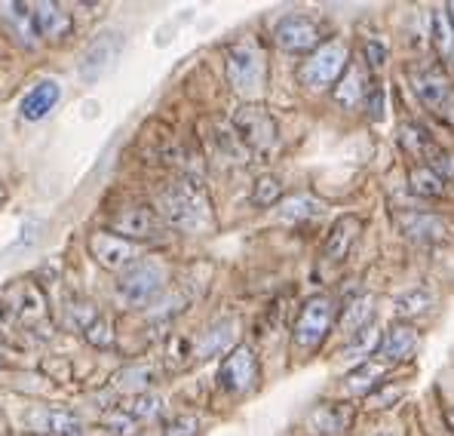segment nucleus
<instances>
[{"mask_svg": "<svg viewBox=\"0 0 454 436\" xmlns=\"http://www.w3.org/2000/svg\"><path fill=\"white\" fill-rule=\"evenodd\" d=\"M31 19H35V31L43 40H62L71 35L74 22L59 4H31Z\"/></svg>", "mask_w": 454, "mask_h": 436, "instance_id": "nucleus-20", "label": "nucleus"}, {"mask_svg": "<svg viewBox=\"0 0 454 436\" xmlns=\"http://www.w3.org/2000/svg\"><path fill=\"white\" fill-rule=\"evenodd\" d=\"M365 65H369L372 71L384 68L387 65V46L378 44V40H365Z\"/></svg>", "mask_w": 454, "mask_h": 436, "instance_id": "nucleus-43", "label": "nucleus"}, {"mask_svg": "<svg viewBox=\"0 0 454 436\" xmlns=\"http://www.w3.org/2000/svg\"><path fill=\"white\" fill-rule=\"evenodd\" d=\"M409 185H411V194H418V197L424 200H439L445 197V182L436 176V172L430 170V166H411L409 172Z\"/></svg>", "mask_w": 454, "mask_h": 436, "instance_id": "nucleus-30", "label": "nucleus"}, {"mask_svg": "<svg viewBox=\"0 0 454 436\" xmlns=\"http://www.w3.org/2000/svg\"><path fill=\"white\" fill-rule=\"evenodd\" d=\"M403 397V387H390V384H380L378 391L369 393V406L372 408H387L390 402H396Z\"/></svg>", "mask_w": 454, "mask_h": 436, "instance_id": "nucleus-42", "label": "nucleus"}, {"mask_svg": "<svg viewBox=\"0 0 454 436\" xmlns=\"http://www.w3.org/2000/svg\"><path fill=\"white\" fill-rule=\"evenodd\" d=\"M420 347V335L418 329L411 323H405V320H396L390 329L384 332V338L378 341V351L375 357L380 363H403V360L415 357V351Z\"/></svg>", "mask_w": 454, "mask_h": 436, "instance_id": "nucleus-14", "label": "nucleus"}, {"mask_svg": "<svg viewBox=\"0 0 454 436\" xmlns=\"http://www.w3.org/2000/svg\"><path fill=\"white\" fill-rule=\"evenodd\" d=\"M40 237H43V221H40V218H28V221H25V225H22V231H19L16 243L6 246L4 258H12V255H16V252H28V250H35V246L40 243Z\"/></svg>", "mask_w": 454, "mask_h": 436, "instance_id": "nucleus-34", "label": "nucleus"}, {"mask_svg": "<svg viewBox=\"0 0 454 436\" xmlns=\"http://www.w3.org/2000/svg\"><path fill=\"white\" fill-rule=\"evenodd\" d=\"M105 431H111L114 436H136L138 433V421L132 418L129 412H123V408H114L102 418Z\"/></svg>", "mask_w": 454, "mask_h": 436, "instance_id": "nucleus-37", "label": "nucleus"}, {"mask_svg": "<svg viewBox=\"0 0 454 436\" xmlns=\"http://www.w3.org/2000/svg\"><path fill=\"white\" fill-rule=\"evenodd\" d=\"M6 436H35V433H28V431H16V433H6Z\"/></svg>", "mask_w": 454, "mask_h": 436, "instance_id": "nucleus-47", "label": "nucleus"}, {"mask_svg": "<svg viewBox=\"0 0 454 436\" xmlns=\"http://www.w3.org/2000/svg\"><path fill=\"white\" fill-rule=\"evenodd\" d=\"M350 65V50L340 40H329V44H319L317 50L301 62L298 68V83L304 90H329L340 80V74Z\"/></svg>", "mask_w": 454, "mask_h": 436, "instance_id": "nucleus-5", "label": "nucleus"}, {"mask_svg": "<svg viewBox=\"0 0 454 436\" xmlns=\"http://www.w3.org/2000/svg\"><path fill=\"white\" fill-rule=\"evenodd\" d=\"M153 384H157V369L148 366V363L126 366V369H120V372L114 375V387H117V391H123V393H132V397H138V393H148Z\"/></svg>", "mask_w": 454, "mask_h": 436, "instance_id": "nucleus-27", "label": "nucleus"}, {"mask_svg": "<svg viewBox=\"0 0 454 436\" xmlns=\"http://www.w3.org/2000/svg\"><path fill=\"white\" fill-rule=\"evenodd\" d=\"M4 301L12 311V317H19L28 326H35L46 317V295L40 292V286H35L31 280H19V283L4 295Z\"/></svg>", "mask_w": 454, "mask_h": 436, "instance_id": "nucleus-16", "label": "nucleus"}, {"mask_svg": "<svg viewBox=\"0 0 454 436\" xmlns=\"http://www.w3.org/2000/svg\"><path fill=\"white\" fill-rule=\"evenodd\" d=\"M126 412H129L138 424H142V421H153L163 412V400H160L157 393H138V397H132V402L126 406Z\"/></svg>", "mask_w": 454, "mask_h": 436, "instance_id": "nucleus-35", "label": "nucleus"}, {"mask_svg": "<svg viewBox=\"0 0 454 436\" xmlns=\"http://www.w3.org/2000/svg\"><path fill=\"white\" fill-rule=\"evenodd\" d=\"M273 44L283 52H292V56H310V52L323 44V28H319L317 19L292 12V16H283L277 22V28H273Z\"/></svg>", "mask_w": 454, "mask_h": 436, "instance_id": "nucleus-10", "label": "nucleus"}, {"mask_svg": "<svg viewBox=\"0 0 454 436\" xmlns=\"http://www.w3.org/2000/svg\"><path fill=\"white\" fill-rule=\"evenodd\" d=\"M224 71H227V83L239 92V96H255L264 90L267 80V62L262 46L252 37H243L237 44L227 46L224 56Z\"/></svg>", "mask_w": 454, "mask_h": 436, "instance_id": "nucleus-2", "label": "nucleus"}, {"mask_svg": "<svg viewBox=\"0 0 454 436\" xmlns=\"http://www.w3.org/2000/svg\"><path fill=\"white\" fill-rule=\"evenodd\" d=\"M353 406L350 402H319L307 415V427L317 436H347L353 427Z\"/></svg>", "mask_w": 454, "mask_h": 436, "instance_id": "nucleus-15", "label": "nucleus"}, {"mask_svg": "<svg viewBox=\"0 0 454 436\" xmlns=\"http://www.w3.org/2000/svg\"><path fill=\"white\" fill-rule=\"evenodd\" d=\"M86 250H90V258L96 261L98 267L114 271V273L126 271V267L138 258L136 243H129V240H120V237L105 234V231L90 234V240H86Z\"/></svg>", "mask_w": 454, "mask_h": 436, "instance_id": "nucleus-11", "label": "nucleus"}, {"mask_svg": "<svg viewBox=\"0 0 454 436\" xmlns=\"http://www.w3.org/2000/svg\"><path fill=\"white\" fill-rule=\"evenodd\" d=\"M396 225L405 240L420 243V246H436L451 237L449 221L442 216H436V212H399Z\"/></svg>", "mask_w": 454, "mask_h": 436, "instance_id": "nucleus-13", "label": "nucleus"}, {"mask_svg": "<svg viewBox=\"0 0 454 436\" xmlns=\"http://www.w3.org/2000/svg\"><path fill=\"white\" fill-rule=\"evenodd\" d=\"M283 200V182L277 176H262L252 187V203L262 206V210H273Z\"/></svg>", "mask_w": 454, "mask_h": 436, "instance_id": "nucleus-33", "label": "nucleus"}, {"mask_svg": "<svg viewBox=\"0 0 454 436\" xmlns=\"http://www.w3.org/2000/svg\"><path fill=\"white\" fill-rule=\"evenodd\" d=\"M157 216L178 231H200L209 225V200L197 182H176L160 197Z\"/></svg>", "mask_w": 454, "mask_h": 436, "instance_id": "nucleus-1", "label": "nucleus"}, {"mask_svg": "<svg viewBox=\"0 0 454 436\" xmlns=\"http://www.w3.org/2000/svg\"><path fill=\"white\" fill-rule=\"evenodd\" d=\"M372 436H396V433H390V431H378V433H372Z\"/></svg>", "mask_w": 454, "mask_h": 436, "instance_id": "nucleus-48", "label": "nucleus"}, {"mask_svg": "<svg viewBox=\"0 0 454 436\" xmlns=\"http://www.w3.org/2000/svg\"><path fill=\"white\" fill-rule=\"evenodd\" d=\"M59 99H62V83H59V80H40L35 90L22 99L19 114H22V120H28V123H37V120L50 117V114L56 111Z\"/></svg>", "mask_w": 454, "mask_h": 436, "instance_id": "nucleus-17", "label": "nucleus"}, {"mask_svg": "<svg viewBox=\"0 0 454 436\" xmlns=\"http://www.w3.org/2000/svg\"><path fill=\"white\" fill-rule=\"evenodd\" d=\"M231 126L233 136L239 139V145L255 154H267L279 142V126L264 105H243V108H237L231 117Z\"/></svg>", "mask_w": 454, "mask_h": 436, "instance_id": "nucleus-6", "label": "nucleus"}, {"mask_svg": "<svg viewBox=\"0 0 454 436\" xmlns=\"http://www.w3.org/2000/svg\"><path fill=\"white\" fill-rule=\"evenodd\" d=\"M430 307H433V292L418 286V289L405 292L403 298H396V317L409 323L411 317H420V313H427Z\"/></svg>", "mask_w": 454, "mask_h": 436, "instance_id": "nucleus-31", "label": "nucleus"}, {"mask_svg": "<svg viewBox=\"0 0 454 436\" xmlns=\"http://www.w3.org/2000/svg\"><path fill=\"white\" fill-rule=\"evenodd\" d=\"M399 145H403L405 154L420 157V160L430 157V151L436 147V145H433V139L427 136V130H420L418 123H405L403 130H399Z\"/></svg>", "mask_w": 454, "mask_h": 436, "instance_id": "nucleus-32", "label": "nucleus"}, {"mask_svg": "<svg viewBox=\"0 0 454 436\" xmlns=\"http://www.w3.org/2000/svg\"><path fill=\"white\" fill-rule=\"evenodd\" d=\"M365 114H369V120H384V108H387V96H384V86L372 83L369 96H365Z\"/></svg>", "mask_w": 454, "mask_h": 436, "instance_id": "nucleus-41", "label": "nucleus"}, {"mask_svg": "<svg viewBox=\"0 0 454 436\" xmlns=\"http://www.w3.org/2000/svg\"><path fill=\"white\" fill-rule=\"evenodd\" d=\"M433 172H436L442 182H449V178H454V154L451 151H442V147H433L430 157H427V163Z\"/></svg>", "mask_w": 454, "mask_h": 436, "instance_id": "nucleus-39", "label": "nucleus"}, {"mask_svg": "<svg viewBox=\"0 0 454 436\" xmlns=\"http://www.w3.org/2000/svg\"><path fill=\"white\" fill-rule=\"evenodd\" d=\"M96 317H98V311L90 305V301H74V305L68 307V323L74 326L77 332H83V329L90 326Z\"/></svg>", "mask_w": 454, "mask_h": 436, "instance_id": "nucleus-40", "label": "nucleus"}, {"mask_svg": "<svg viewBox=\"0 0 454 436\" xmlns=\"http://www.w3.org/2000/svg\"><path fill=\"white\" fill-rule=\"evenodd\" d=\"M203 431V421L197 415H176L172 421H166L163 436H200Z\"/></svg>", "mask_w": 454, "mask_h": 436, "instance_id": "nucleus-38", "label": "nucleus"}, {"mask_svg": "<svg viewBox=\"0 0 454 436\" xmlns=\"http://www.w3.org/2000/svg\"><path fill=\"white\" fill-rule=\"evenodd\" d=\"M445 421H449V427H451V433H454V408H449V412H445Z\"/></svg>", "mask_w": 454, "mask_h": 436, "instance_id": "nucleus-46", "label": "nucleus"}, {"mask_svg": "<svg viewBox=\"0 0 454 436\" xmlns=\"http://www.w3.org/2000/svg\"><path fill=\"white\" fill-rule=\"evenodd\" d=\"M338 323V301L332 295H313L301 305L292 329V345L304 353H313L325 338H329L332 326Z\"/></svg>", "mask_w": 454, "mask_h": 436, "instance_id": "nucleus-4", "label": "nucleus"}, {"mask_svg": "<svg viewBox=\"0 0 454 436\" xmlns=\"http://www.w3.org/2000/svg\"><path fill=\"white\" fill-rule=\"evenodd\" d=\"M359 231H363V221L356 216H344L338 218L335 225H332V234L325 237V246H323V258L329 261V265H338V261H344L347 255H350L353 243H356Z\"/></svg>", "mask_w": 454, "mask_h": 436, "instance_id": "nucleus-19", "label": "nucleus"}, {"mask_svg": "<svg viewBox=\"0 0 454 436\" xmlns=\"http://www.w3.org/2000/svg\"><path fill=\"white\" fill-rule=\"evenodd\" d=\"M384 375H387V363H380V360H365V363H359L347 375L344 387L350 393H356V397H369L372 391H378V387L384 384Z\"/></svg>", "mask_w": 454, "mask_h": 436, "instance_id": "nucleus-25", "label": "nucleus"}, {"mask_svg": "<svg viewBox=\"0 0 454 436\" xmlns=\"http://www.w3.org/2000/svg\"><path fill=\"white\" fill-rule=\"evenodd\" d=\"M372 90V80H369V71L363 68V65H347V71L340 74V80L335 83V90H332V96H335V102L340 108H356V105L365 102V96H369Z\"/></svg>", "mask_w": 454, "mask_h": 436, "instance_id": "nucleus-18", "label": "nucleus"}, {"mask_svg": "<svg viewBox=\"0 0 454 436\" xmlns=\"http://www.w3.org/2000/svg\"><path fill=\"white\" fill-rule=\"evenodd\" d=\"M378 341H380V335H378L375 323H372L369 329H363V332L353 335V338H347L340 357H344L347 363H356L359 366V363H365V360H369L372 353L378 351Z\"/></svg>", "mask_w": 454, "mask_h": 436, "instance_id": "nucleus-28", "label": "nucleus"}, {"mask_svg": "<svg viewBox=\"0 0 454 436\" xmlns=\"http://www.w3.org/2000/svg\"><path fill=\"white\" fill-rule=\"evenodd\" d=\"M433 46H436V56L442 59L445 65H454V28L445 16V6L433 10Z\"/></svg>", "mask_w": 454, "mask_h": 436, "instance_id": "nucleus-29", "label": "nucleus"}, {"mask_svg": "<svg viewBox=\"0 0 454 436\" xmlns=\"http://www.w3.org/2000/svg\"><path fill=\"white\" fill-rule=\"evenodd\" d=\"M258 378H262V366H258L255 351L246 345L231 347L218 366V387L231 397H243V393L255 391Z\"/></svg>", "mask_w": 454, "mask_h": 436, "instance_id": "nucleus-8", "label": "nucleus"}, {"mask_svg": "<svg viewBox=\"0 0 454 436\" xmlns=\"http://www.w3.org/2000/svg\"><path fill=\"white\" fill-rule=\"evenodd\" d=\"M160 231H163V218L151 206H129V210L117 212L111 218V234L120 240H129V243H136V240H153L160 237Z\"/></svg>", "mask_w": 454, "mask_h": 436, "instance_id": "nucleus-12", "label": "nucleus"}, {"mask_svg": "<svg viewBox=\"0 0 454 436\" xmlns=\"http://www.w3.org/2000/svg\"><path fill=\"white\" fill-rule=\"evenodd\" d=\"M35 431L46 436H80V418L68 408H40L35 412Z\"/></svg>", "mask_w": 454, "mask_h": 436, "instance_id": "nucleus-23", "label": "nucleus"}, {"mask_svg": "<svg viewBox=\"0 0 454 436\" xmlns=\"http://www.w3.org/2000/svg\"><path fill=\"white\" fill-rule=\"evenodd\" d=\"M411 86H415L418 99L427 105L430 111H436L439 117H451L454 120V86L449 80L445 68L427 62L420 68L411 71Z\"/></svg>", "mask_w": 454, "mask_h": 436, "instance_id": "nucleus-9", "label": "nucleus"}, {"mask_svg": "<svg viewBox=\"0 0 454 436\" xmlns=\"http://www.w3.org/2000/svg\"><path fill=\"white\" fill-rule=\"evenodd\" d=\"M166 292V267L157 258H136L117 277V295L126 307H148Z\"/></svg>", "mask_w": 454, "mask_h": 436, "instance_id": "nucleus-3", "label": "nucleus"}, {"mask_svg": "<svg viewBox=\"0 0 454 436\" xmlns=\"http://www.w3.org/2000/svg\"><path fill=\"white\" fill-rule=\"evenodd\" d=\"M445 16H449V22H451V28H454V4L445 6Z\"/></svg>", "mask_w": 454, "mask_h": 436, "instance_id": "nucleus-45", "label": "nucleus"}, {"mask_svg": "<svg viewBox=\"0 0 454 436\" xmlns=\"http://www.w3.org/2000/svg\"><path fill=\"white\" fill-rule=\"evenodd\" d=\"M83 338L90 341L92 347H98V351H108V347L114 345V326L102 317V313H98V317L83 329Z\"/></svg>", "mask_w": 454, "mask_h": 436, "instance_id": "nucleus-36", "label": "nucleus"}, {"mask_svg": "<svg viewBox=\"0 0 454 436\" xmlns=\"http://www.w3.org/2000/svg\"><path fill=\"white\" fill-rule=\"evenodd\" d=\"M325 212V203L317 200L313 194H295V197H283L277 206V218L283 225H304V221H313Z\"/></svg>", "mask_w": 454, "mask_h": 436, "instance_id": "nucleus-22", "label": "nucleus"}, {"mask_svg": "<svg viewBox=\"0 0 454 436\" xmlns=\"http://www.w3.org/2000/svg\"><path fill=\"white\" fill-rule=\"evenodd\" d=\"M10 323H12V311L6 307V301L0 298V329H6Z\"/></svg>", "mask_w": 454, "mask_h": 436, "instance_id": "nucleus-44", "label": "nucleus"}, {"mask_svg": "<svg viewBox=\"0 0 454 436\" xmlns=\"http://www.w3.org/2000/svg\"><path fill=\"white\" fill-rule=\"evenodd\" d=\"M123 46H126V37L120 31H102L90 40V46L83 50L77 62V77L83 83H98L102 77L117 68L120 56H123Z\"/></svg>", "mask_w": 454, "mask_h": 436, "instance_id": "nucleus-7", "label": "nucleus"}, {"mask_svg": "<svg viewBox=\"0 0 454 436\" xmlns=\"http://www.w3.org/2000/svg\"><path fill=\"white\" fill-rule=\"evenodd\" d=\"M0 19L6 22V28L12 31V37L25 46L37 44L35 19H31V4H4L0 6Z\"/></svg>", "mask_w": 454, "mask_h": 436, "instance_id": "nucleus-24", "label": "nucleus"}, {"mask_svg": "<svg viewBox=\"0 0 454 436\" xmlns=\"http://www.w3.org/2000/svg\"><path fill=\"white\" fill-rule=\"evenodd\" d=\"M340 332L347 335V338H353L356 332H363V329L372 326V320H375V298L372 295H359V298H353L350 305L344 307V313H340Z\"/></svg>", "mask_w": 454, "mask_h": 436, "instance_id": "nucleus-26", "label": "nucleus"}, {"mask_svg": "<svg viewBox=\"0 0 454 436\" xmlns=\"http://www.w3.org/2000/svg\"><path fill=\"white\" fill-rule=\"evenodd\" d=\"M233 338H237V320H231V317L218 320V323H212L197 341H193V357H200V360L218 357V353L231 351Z\"/></svg>", "mask_w": 454, "mask_h": 436, "instance_id": "nucleus-21", "label": "nucleus"}]
</instances>
